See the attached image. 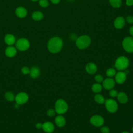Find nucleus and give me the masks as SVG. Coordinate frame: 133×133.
I'll list each match as a JSON object with an SVG mask.
<instances>
[{
  "label": "nucleus",
  "instance_id": "nucleus-1",
  "mask_svg": "<svg viewBox=\"0 0 133 133\" xmlns=\"http://www.w3.org/2000/svg\"><path fill=\"white\" fill-rule=\"evenodd\" d=\"M63 45V41L60 37L58 36H54L51 37L48 41L47 48L50 52L56 54L61 50Z\"/></svg>",
  "mask_w": 133,
  "mask_h": 133
},
{
  "label": "nucleus",
  "instance_id": "nucleus-2",
  "mask_svg": "<svg viewBox=\"0 0 133 133\" xmlns=\"http://www.w3.org/2000/svg\"><path fill=\"white\" fill-rule=\"evenodd\" d=\"M91 43L90 37L87 35H83L79 36L75 41L76 46L80 49L87 48Z\"/></svg>",
  "mask_w": 133,
  "mask_h": 133
},
{
  "label": "nucleus",
  "instance_id": "nucleus-3",
  "mask_svg": "<svg viewBox=\"0 0 133 133\" xmlns=\"http://www.w3.org/2000/svg\"><path fill=\"white\" fill-rule=\"evenodd\" d=\"M129 60L126 57L120 56L115 60L114 66L115 68L119 71H123L128 67Z\"/></svg>",
  "mask_w": 133,
  "mask_h": 133
},
{
  "label": "nucleus",
  "instance_id": "nucleus-4",
  "mask_svg": "<svg viewBox=\"0 0 133 133\" xmlns=\"http://www.w3.org/2000/svg\"><path fill=\"white\" fill-rule=\"evenodd\" d=\"M55 111L57 113L59 114H62L67 111L68 109V105L65 100L62 99H59L56 101L55 105Z\"/></svg>",
  "mask_w": 133,
  "mask_h": 133
},
{
  "label": "nucleus",
  "instance_id": "nucleus-5",
  "mask_svg": "<svg viewBox=\"0 0 133 133\" xmlns=\"http://www.w3.org/2000/svg\"><path fill=\"white\" fill-rule=\"evenodd\" d=\"M16 48L20 51H25L30 47V44L28 39L25 38H19L15 43Z\"/></svg>",
  "mask_w": 133,
  "mask_h": 133
},
{
  "label": "nucleus",
  "instance_id": "nucleus-6",
  "mask_svg": "<svg viewBox=\"0 0 133 133\" xmlns=\"http://www.w3.org/2000/svg\"><path fill=\"white\" fill-rule=\"evenodd\" d=\"M122 46L124 49L127 52H133V37L127 36L124 38L122 42Z\"/></svg>",
  "mask_w": 133,
  "mask_h": 133
},
{
  "label": "nucleus",
  "instance_id": "nucleus-7",
  "mask_svg": "<svg viewBox=\"0 0 133 133\" xmlns=\"http://www.w3.org/2000/svg\"><path fill=\"white\" fill-rule=\"evenodd\" d=\"M106 109L110 113H114L118 109V104L115 100L112 99H108L105 101Z\"/></svg>",
  "mask_w": 133,
  "mask_h": 133
},
{
  "label": "nucleus",
  "instance_id": "nucleus-8",
  "mask_svg": "<svg viewBox=\"0 0 133 133\" xmlns=\"http://www.w3.org/2000/svg\"><path fill=\"white\" fill-rule=\"evenodd\" d=\"M29 100V96L25 92H20L15 96L16 103L18 104H23L25 103Z\"/></svg>",
  "mask_w": 133,
  "mask_h": 133
},
{
  "label": "nucleus",
  "instance_id": "nucleus-9",
  "mask_svg": "<svg viewBox=\"0 0 133 133\" xmlns=\"http://www.w3.org/2000/svg\"><path fill=\"white\" fill-rule=\"evenodd\" d=\"M90 122L95 126L101 127L104 123V119L100 115H94L90 118Z\"/></svg>",
  "mask_w": 133,
  "mask_h": 133
},
{
  "label": "nucleus",
  "instance_id": "nucleus-10",
  "mask_svg": "<svg viewBox=\"0 0 133 133\" xmlns=\"http://www.w3.org/2000/svg\"><path fill=\"white\" fill-rule=\"evenodd\" d=\"M115 85V81L112 78H108L105 79L102 82L103 87L107 90L113 89Z\"/></svg>",
  "mask_w": 133,
  "mask_h": 133
},
{
  "label": "nucleus",
  "instance_id": "nucleus-11",
  "mask_svg": "<svg viewBox=\"0 0 133 133\" xmlns=\"http://www.w3.org/2000/svg\"><path fill=\"white\" fill-rule=\"evenodd\" d=\"M126 79V74L122 71H120L115 74V81L118 84H123Z\"/></svg>",
  "mask_w": 133,
  "mask_h": 133
},
{
  "label": "nucleus",
  "instance_id": "nucleus-12",
  "mask_svg": "<svg viewBox=\"0 0 133 133\" xmlns=\"http://www.w3.org/2000/svg\"><path fill=\"white\" fill-rule=\"evenodd\" d=\"M125 19L122 16L117 17L114 21V25L116 29H121L123 28L125 24Z\"/></svg>",
  "mask_w": 133,
  "mask_h": 133
},
{
  "label": "nucleus",
  "instance_id": "nucleus-13",
  "mask_svg": "<svg viewBox=\"0 0 133 133\" xmlns=\"http://www.w3.org/2000/svg\"><path fill=\"white\" fill-rule=\"evenodd\" d=\"M43 130L47 133H51L55 129V126L54 124L50 122H45L42 124Z\"/></svg>",
  "mask_w": 133,
  "mask_h": 133
},
{
  "label": "nucleus",
  "instance_id": "nucleus-14",
  "mask_svg": "<svg viewBox=\"0 0 133 133\" xmlns=\"http://www.w3.org/2000/svg\"><path fill=\"white\" fill-rule=\"evenodd\" d=\"M16 15L20 18H24L28 14V11L26 8L23 7H18L15 10Z\"/></svg>",
  "mask_w": 133,
  "mask_h": 133
},
{
  "label": "nucleus",
  "instance_id": "nucleus-15",
  "mask_svg": "<svg viewBox=\"0 0 133 133\" xmlns=\"http://www.w3.org/2000/svg\"><path fill=\"white\" fill-rule=\"evenodd\" d=\"M5 54L8 57H14L17 54V48L12 46H9L6 48Z\"/></svg>",
  "mask_w": 133,
  "mask_h": 133
},
{
  "label": "nucleus",
  "instance_id": "nucleus-16",
  "mask_svg": "<svg viewBox=\"0 0 133 133\" xmlns=\"http://www.w3.org/2000/svg\"><path fill=\"white\" fill-rule=\"evenodd\" d=\"M4 42L8 46H12L16 41L15 37L11 34H7L4 37Z\"/></svg>",
  "mask_w": 133,
  "mask_h": 133
},
{
  "label": "nucleus",
  "instance_id": "nucleus-17",
  "mask_svg": "<svg viewBox=\"0 0 133 133\" xmlns=\"http://www.w3.org/2000/svg\"><path fill=\"white\" fill-rule=\"evenodd\" d=\"M85 69L88 73L90 74H94L96 72L97 70V67L95 63L92 62H89L86 64Z\"/></svg>",
  "mask_w": 133,
  "mask_h": 133
},
{
  "label": "nucleus",
  "instance_id": "nucleus-18",
  "mask_svg": "<svg viewBox=\"0 0 133 133\" xmlns=\"http://www.w3.org/2000/svg\"><path fill=\"white\" fill-rule=\"evenodd\" d=\"M55 122L57 126L59 127H62L65 125L66 120L62 115L60 114L56 117Z\"/></svg>",
  "mask_w": 133,
  "mask_h": 133
},
{
  "label": "nucleus",
  "instance_id": "nucleus-19",
  "mask_svg": "<svg viewBox=\"0 0 133 133\" xmlns=\"http://www.w3.org/2000/svg\"><path fill=\"white\" fill-rule=\"evenodd\" d=\"M30 75L33 78H36L40 75V70L37 66H33L30 69Z\"/></svg>",
  "mask_w": 133,
  "mask_h": 133
},
{
  "label": "nucleus",
  "instance_id": "nucleus-20",
  "mask_svg": "<svg viewBox=\"0 0 133 133\" xmlns=\"http://www.w3.org/2000/svg\"><path fill=\"white\" fill-rule=\"evenodd\" d=\"M117 98L118 101L123 104L126 103L128 101V96L124 92H120L118 93Z\"/></svg>",
  "mask_w": 133,
  "mask_h": 133
},
{
  "label": "nucleus",
  "instance_id": "nucleus-21",
  "mask_svg": "<svg viewBox=\"0 0 133 133\" xmlns=\"http://www.w3.org/2000/svg\"><path fill=\"white\" fill-rule=\"evenodd\" d=\"M32 18L35 21H40L44 18V15L40 11H35L32 14Z\"/></svg>",
  "mask_w": 133,
  "mask_h": 133
},
{
  "label": "nucleus",
  "instance_id": "nucleus-22",
  "mask_svg": "<svg viewBox=\"0 0 133 133\" xmlns=\"http://www.w3.org/2000/svg\"><path fill=\"white\" fill-rule=\"evenodd\" d=\"M110 5L115 8H119L122 4V0H109Z\"/></svg>",
  "mask_w": 133,
  "mask_h": 133
},
{
  "label": "nucleus",
  "instance_id": "nucleus-23",
  "mask_svg": "<svg viewBox=\"0 0 133 133\" xmlns=\"http://www.w3.org/2000/svg\"><path fill=\"white\" fill-rule=\"evenodd\" d=\"M94 99L97 103L99 104H103L105 101L104 97L99 94H97L95 96Z\"/></svg>",
  "mask_w": 133,
  "mask_h": 133
},
{
  "label": "nucleus",
  "instance_id": "nucleus-24",
  "mask_svg": "<svg viewBox=\"0 0 133 133\" xmlns=\"http://www.w3.org/2000/svg\"><path fill=\"white\" fill-rule=\"evenodd\" d=\"M91 89L95 93H99L102 90V86L99 83H95L92 85Z\"/></svg>",
  "mask_w": 133,
  "mask_h": 133
},
{
  "label": "nucleus",
  "instance_id": "nucleus-25",
  "mask_svg": "<svg viewBox=\"0 0 133 133\" xmlns=\"http://www.w3.org/2000/svg\"><path fill=\"white\" fill-rule=\"evenodd\" d=\"M5 99L10 102L13 101L15 99V96L14 94L11 91H7L5 94Z\"/></svg>",
  "mask_w": 133,
  "mask_h": 133
},
{
  "label": "nucleus",
  "instance_id": "nucleus-26",
  "mask_svg": "<svg viewBox=\"0 0 133 133\" xmlns=\"http://www.w3.org/2000/svg\"><path fill=\"white\" fill-rule=\"evenodd\" d=\"M116 70L114 68H109L107 71H106V74L108 76L111 77H113L116 74Z\"/></svg>",
  "mask_w": 133,
  "mask_h": 133
},
{
  "label": "nucleus",
  "instance_id": "nucleus-27",
  "mask_svg": "<svg viewBox=\"0 0 133 133\" xmlns=\"http://www.w3.org/2000/svg\"><path fill=\"white\" fill-rule=\"evenodd\" d=\"M39 5L43 8H46L49 5L48 0H39Z\"/></svg>",
  "mask_w": 133,
  "mask_h": 133
},
{
  "label": "nucleus",
  "instance_id": "nucleus-28",
  "mask_svg": "<svg viewBox=\"0 0 133 133\" xmlns=\"http://www.w3.org/2000/svg\"><path fill=\"white\" fill-rule=\"evenodd\" d=\"M95 81L98 83H101L103 81V76L100 74H97L95 76Z\"/></svg>",
  "mask_w": 133,
  "mask_h": 133
},
{
  "label": "nucleus",
  "instance_id": "nucleus-29",
  "mask_svg": "<svg viewBox=\"0 0 133 133\" xmlns=\"http://www.w3.org/2000/svg\"><path fill=\"white\" fill-rule=\"evenodd\" d=\"M21 71L23 74H28L30 73V69L28 66H23L21 68Z\"/></svg>",
  "mask_w": 133,
  "mask_h": 133
},
{
  "label": "nucleus",
  "instance_id": "nucleus-30",
  "mask_svg": "<svg viewBox=\"0 0 133 133\" xmlns=\"http://www.w3.org/2000/svg\"><path fill=\"white\" fill-rule=\"evenodd\" d=\"M56 111H55V110H54V109H49L47 112V114L48 116L49 117H52L54 116L55 114H56Z\"/></svg>",
  "mask_w": 133,
  "mask_h": 133
},
{
  "label": "nucleus",
  "instance_id": "nucleus-31",
  "mask_svg": "<svg viewBox=\"0 0 133 133\" xmlns=\"http://www.w3.org/2000/svg\"><path fill=\"white\" fill-rule=\"evenodd\" d=\"M117 94H118V92L115 89H112L110 90V92H109V95L111 97H117Z\"/></svg>",
  "mask_w": 133,
  "mask_h": 133
},
{
  "label": "nucleus",
  "instance_id": "nucleus-32",
  "mask_svg": "<svg viewBox=\"0 0 133 133\" xmlns=\"http://www.w3.org/2000/svg\"><path fill=\"white\" fill-rule=\"evenodd\" d=\"M100 130L102 133H109L110 129L107 126H102L100 128Z\"/></svg>",
  "mask_w": 133,
  "mask_h": 133
},
{
  "label": "nucleus",
  "instance_id": "nucleus-33",
  "mask_svg": "<svg viewBox=\"0 0 133 133\" xmlns=\"http://www.w3.org/2000/svg\"><path fill=\"white\" fill-rule=\"evenodd\" d=\"M128 23L129 24H133V16H128L126 18V20Z\"/></svg>",
  "mask_w": 133,
  "mask_h": 133
},
{
  "label": "nucleus",
  "instance_id": "nucleus-34",
  "mask_svg": "<svg viewBox=\"0 0 133 133\" xmlns=\"http://www.w3.org/2000/svg\"><path fill=\"white\" fill-rule=\"evenodd\" d=\"M126 5L128 6L133 5V0H126Z\"/></svg>",
  "mask_w": 133,
  "mask_h": 133
},
{
  "label": "nucleus",
  "instance_id": "nucleus-35",
  "mask_svg": "<svg viewBox=\"0 0 133 133\" xmlns=\"http://www.w3.org/2000/svg\"><path fill=\"white\" fill-rule=\"evenodd\" d=\"M77 36H76V34H72L71 35V36H70V38L72 39V40H73V41H74V40H75L76 41V39H77Z\"/></svg>",
  "mask_w": 133,
  "mask_h": 133
},
{
  "label": "nucleus",
  "instance_id": "nucleus-36",
  "mask_svg": "<svg viewBox=\"0 0 133 133\" xmlns=\"http://www.w3.org/2000/svg\"><path fill=\"white\" fill-rule=\"evenodd\" d=\"M129 33L130 34V35H131V36L133 37V25L131 26V27H130L129 30Z\"/></svg>",
  "mask_w": 133,
  "mask_h": 133
},
{
  "label": "nucleus",
  "instance_id": "nucleus-37",
  "mask_svg": "<svg viewBox=\"0 0 133 133\" xmlns=\"http://www.w3.org/2000/svg\"><path fill=\"white\" fill-rule=\"evenodd\" d=\"M36 127L38 129H40V128H42V124H41V123H37L36 125H35Z\"/></svg>",
  "mask_w": 133,
  "mask_h": 133
},
{
  "label": "nucleus",
  "instance_id": "nucleus-38",
  "mask_svg": "<svg viewBox=\"0 0 133 133\" xmlns=\"http://www.w3.org/2000/svg\"><path fill=\"white\" fill-rule=\"evenodd\" d=\"M50 1L54 4H57L60 2V0H50Z\"/></svg>",
  "mask_w": 133,
  "mask_h": 133
},
{
  "label": "nucleus",
  "instance_id": "nucleus-39",
  "mask_svg": "<svg viewBox=\"0 0 133 133\" xmlns=\"http://www.w3.org/2000/svg\"><path fill=\"white\" fill-rule=\"evenodd\" d=\"M122 133H129V132H127V131H123V132H122Z\"/></svg>",
  "mask_w": 133,
  "mask_h": 133
},
{
  "label": "nucleus",
  "instance_id": "nucleus-40",
  "mask_svg": "<svg viewBox=\"0 0 133 133\" xmlns=\"http://www.w3.org/2000/svg\"><path fill=\"white\" fill-rule=\"evenodd\" d=\"M32 1H33V2H36V1H38V0H31Z\"/></svg>",
  "mask_w": 133,
  "mask_h": 133
},
{
  "label": "nucleus",
  "instance_id": "nucleus-41",
  "mask_svg": "<svg viewBox=\"0 0 133 133\" xmlns=\"http://www.w3.org/2000/svg\"><path fill=\"white\" fill-rule=\"evenodd\" d=\"M132 132H133V127H132Z\"/></svg>",
  "mask_w": 133,
  "mask_h": 133
}]
</instances>
